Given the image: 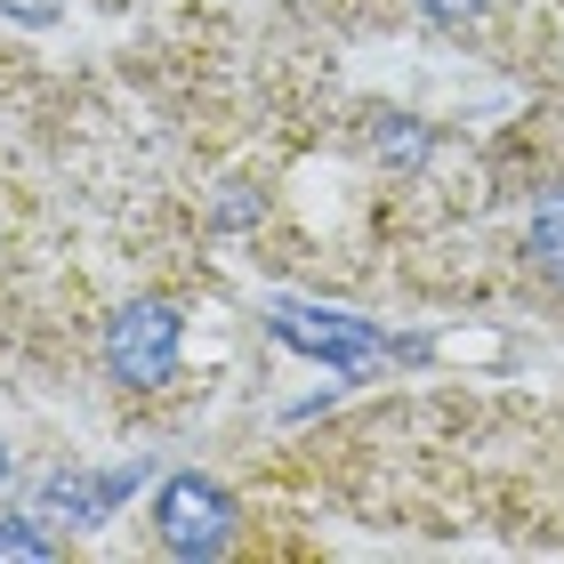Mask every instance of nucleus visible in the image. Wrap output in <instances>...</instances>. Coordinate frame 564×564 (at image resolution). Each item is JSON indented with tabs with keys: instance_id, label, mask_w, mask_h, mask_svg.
<instances>
[{
	"instance_id": "nucleus-4",
	"label": "nucleus",
	"mask_w": 564,
	"mask_h": 564,
	"mask_svg": "<svg viewBox=\"0 0 564 564\" xmlns=\"http://www.w3.org/2000/svg\"><path fill=\"white\" fill-rule=\"evenodd\" d=\"M524 242H532V267H541L549 282H564V177H556V186H541Z\"/></svg>"
},
{
	"instance_id": "nucleus-1",
	"label": "nucleus",
	"mask_w": 564,
	"mask_h": 564,
	"mask_svg": "<svg viewBox=\"0 0 564 564\" xmlns=\"http://www.w3.org/2000/svg\"><path fill=\"white\" fill-rule=\"evenodd\" d=\"M153 532H162L170 556H226V541H235V500H226L210 476H170L162 500H153Z\"/></svg>"
},
{
	"instance_id": "nucleus-2",
	"label": "nucleus",
	"mask_w": 564,
	"mask_h": 564,
	"mask_svg": "<svg viewBox=\"0 0 564 564\" xmlns=\"http://www.w3.org/2000/svg\"><path fill=\"white\" fill-rule=\"evenodd\" d=\"M106 371L121 379V388H162V379L177 371V306H162V299L121 306V315L106 323Z\"/></svg>"
},
{
	"instance_id": "nucleus-6",
	"label": "nucleus",
	"mask_w": 564,
	"mask_h": 564,
	"mask_svg": "<svg viewBox=\"0 0 564 564\" xmlns=\"http://www.w3.org/2000/svg\"><path fill=\"white\" fill-rule=\"evenodd\" d=\"M0 556H57V541L24 517H0Z\"/></svg>"
},
{
	"instance_id": "nucleus-7",
	"label": "nucleus",
	"mask_w": 564,
	"mask_h": 564,
	"mask_svg": "<svg viewBox=\"0 0 564 564\" xmlns=\"http://www.w3.org/2000/svg\"><path fill=\"white\" fill-rule=\"evenodd\" d=\"M420 9H427L435 24H468V17L484 9V0H420Z\"/></svg>"
},
{
	"instance_id": "nucleus-5",
	"label": "nucleus",
	"mask_w": 564,
	"mask_h": 564,
	"mask_svg": "<svg viewBox=\"0 0 564 564\" xmlns=\"http://www.w3.org/2000/svg\"><path fill=\"white\" fill-rule=\"evenodd\" d=\"M379 153H388V162H403V170H420L427 162V130H420V121H388V130H379Z\"/></svg>"
},
{
	"instance_id": "nucleus-3",
	"label": "nucleus",
	"mask_w": 564,
	"mask_h": 564,
	"mask_svg": "<svg viewBox=\"0 0 564 564\" xmlns=\"http://www.w3.org/2000/svg\"><path fill=\"white\" fill-rule=\"evenodd\" d=\"M274 330H282L291 347L323 355V364H339V371L371 364V355H388V339H379L371 323H347V315H315V306H274Z\"/></svg>"
}]
</instances>
